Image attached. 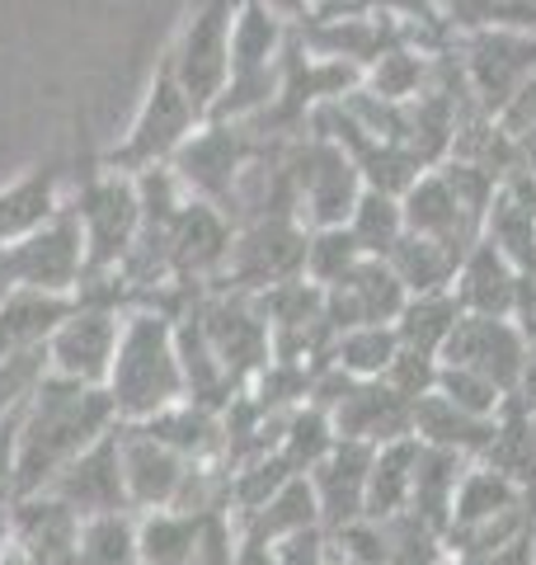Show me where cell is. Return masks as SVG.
<instances>
[{"label":"cell","instance_id":"obj_27","mask_svg":"<svg viewBox=\"0 0 536 565\" xmlns=\"http://www.w3.org/2000/svg\"><path fill=\"white\" fill-rule=\"evenodd\" d=\"M386 264L396 269V278L405 282L409 297H428V292H452L461 255L447 250V245H438V241H428V236H409L405 232L396 241V250L386 255Z\"/></svg>","mask_w":536,"mask_h":565},{"label":"cell","instance_id":"obj_29","mask_svg":"<svg viewBox=\"0 0 536 565\" xmlns=\"http://www.w3.org/2000/svg\"><path fill=\"white\" fill-rule=\"evenodd\" d=\"M349 232L357 241V250L372 255V259H386L390 250H396V241L405 236V207L396 193H382V189H367L357 193V203L349 212Z\"/></svg>","mask_w":536,"mask_h":565},{"label":"cell","instance_id":"obj_33","mask_svg":"<svg viewBox=\"0 0 536 565\" xmlns=\"http://www.w3.org/2000/svg\"><path fill=\"white\" fill-rule=\"evenodd\" d=\"M52 363H47V344H33L20 353H6L0 359V419L24 415V405L39 396V386L47 382Z\"/></svg>","mask_w":536,"mask_h":565},{"label":"cell","instance_id":"obj_30","mask_svg":"<svg viewBox=\"0 0 536 565\" xmlns=\"http://www.w3.org/2000/svg\"><path fill=\"white\" fill-rule=\"evenodd\" d=\"M457 321H461L457 292H428V297H409L405 302V311L396 316V334L405 349H419L428 359H438Z\"/></svg>","mask_w":536,"mask_h":565},{"label":"cell","instance_id":"obj_37","mask_svg":"<svg viewBox=\"0 0 536 565\" xmlns=\"http://www.w3.org/2000/svg\"><path fill=\"white\" fill-rule=\"evenodd\" d=\"M274 561L278 565H334L330 561V546H325V533L320 527H307V533H292L274 546Z\"/></svg>","mask_w":536,"mask_h":565},{"label":"cell","instance_id":"obj_45","mask_svg":"<svg viewBox=\"0 0 536 565\" xmlns=\"http://www.w3.org/2000/svg\"><path fill=\"white\" fill-rule=\"evenodd\" d=\"M532 565H536V523H532Z\"/></svg>","mask_w":536,"mask_h":565},{"label":"cell","instance_id":"obj_13","mask_svg":"<svg viewBox=\"0 0 536 565\" xmlns=\"http://www.w3.org/2000/svg\"><path fill=\"white\" fill-rule=\"evenodd\" d=\"M43 494L62 500L71 514L81 519H104V514H132L128 481H122V452H118V424L99 438L95 448H85L57 481Z\"/></svg>","mask_w":536,"mask_h":565},{"label":"cell","instance_id":"obj_38","mask_svg":"<svg viewBox=\"0 0 536 565\" xmlns=\"http://www.w3.org/2000/svg\"><path fill=\"white\" fill-rule=\"evenodd\" d=\"M490 6L494 0H438V14L452 29V39H461V33L490 29Z\"/></svg>","mask_w":536,"mask_h":565},{"label":"cell","instance_id":"obj_35","mask_svg":"<svg viewBox=\"0 0 536 565\" xmlns=\"http://www.w3.org/2000/svg\"><path fill=\"white\" fill-rule=\"evenodd\" d=\"M433 392L447 396L452 405H461V411H471V415H499V411H504V401H508L494 382L467 373V367H447V363H438Z\"/></svg>","mask_w":536,"mask_h":565},{"label":"cell","instance_id":"obj_6","mask_svg":"<svg viewBox=\"0 0 536 565\" xmlns=\"http://www.w3.org/2000/svg\"><path fill=\"white\" fill-rule=\"evenodd\" d=\"M259 151H264V141L249 137L240 122L207 118L203 128L170 156V170H174V180L184 184L189 199H203V203H212L217 212H226V217L236 222L245 170Z\"/></svg>","mask_w":536,"mask_h":565},{"label":"cell","instance_id":"obj_14","mask_svg":"<svg viewBox=\"0 0 536 565\" xmlns=\"http://www.w3.org/2000/svg\"><path fill=\"white\" fill-rule=\"evenodd\" d=\"M405 302H409V292L396 278V269L386 259L363 255L344 278L325 288V321L334 334L353 326H396Z\"/></svg>","mask_w":536,"mask_h":565},{"label":"cell","instance_id":"obj_8","mask_svg":"<svg viewBox=\"0 0 536 565\" xmlns=\"http://www.w3.org/2000/svg\"><path fill=\"white\" fill-rule=\"evenodd\" d=\"M288 161V180H292V203L297 217L307 226H344L349 212L363 193V174H357L353 156L339 141L320 137V132H301L297 141L282 147Z\"/></svg>","mask_w":536,"mask_h":565},{"label":"cell","instance_id":"obj_12","mask_svg":"<svg viewBox=\"0 0 536 565\" xmlns=\"http://www.w3.org/2000/svg\"><path fill=\"white\" fill-rule=\"evenodd\" d=\"M240 0H199L193 14L179 29V39L165 47L170 62L184 81V90L212 114V104L226 90V71H231V29H236Z\"/></svg>","mask_w":536,"mask_h":565},{"label":"cell","instance_id":"obj_44","mask_svg":"<svg viewBox=\"0 0 536 565\" xmlns=\"http://www.w3.org/2000/svg\"><path fill=\"white\" fill-rule=\"evenodd\" d=\"M10 542V504H0V546Z\"/></svg>","mask_w":536,"mask_h":565},{"label":"cell","instance_id":"obj_7","mask_svg":"<svg viewBox=\"0 0 536 565\" xmlns=\"http://www.w3.org/2000/svg\"><path fill=\"white\" fill-rule=\"evenodd\" d=\"M122 316H128V302H118L114 292H99V288L76 292L71 311L47 334L52 377L85 382V386L109 382L114 353L122 340Z\"/></svg>","mask_w":536,"mask_h":565},{"label":"cell","instance_id":"obj_41","mask_svg":"<svg viewBox=\"0 0 536 565\" xmlns=\"http://www.w3.org/2000/svg\"><path fill=\"white\" fill-rule=\"evenodd\" d=\"M14 429H20V415L0 419V504H14Z\"/></svg>","mask_w":536,"mask_h":565},{"label":"cell","instance_id":"obj_1","mask_svg":"<svg viewBox=\"0 0 536 565\" xmlns=\"http://www.w3.org/2000/svg\"><path fill=\"white\" fill-rule=\"evenodd\" d=\"M114 424L118 411L104 386H85L47 373L39 396L24 405L20 429H14V500L43 494Z\"/></svg>","mask_w":536,"mask_h":565},{"label":"cell","instance_id":"obj_26","mask_svg":"<svg viewBox=\"0 0 536 565\" xmlns=\"http://www.w3.org/2000/svg\"><path fill=\"white\" fill-rule=\"evenodd\" d=\"M71 302H76V297L14 288L6 302H0V359H6V353H20V349H33V344H47L52 326L71 311Z\"/></svg>","mask_w":536,"mask_h":565},{"label":"cell","instance_id":"obj_28","mask_svg":"<svg viewBox=\"0 0 536 565\" xmlns=\"http://www.w3.org/2000/svg\"><path fill=\"white\" fill-rule=\"evenodd\" d=\"M396 353H400L396 326H353V330L334 334L325 363L339 367L344 377H386V367L396 363Z\"/></svg>","mask_w":536,"mask_h":565},{"label":"cell","instance_id":"obj_3","mask_svg":"<svg viewBox=\"0 0 536 565\" xmlns=\"http://www.w3.org/2000/svg\"><path fill=\"white\" fill-rule=\"evenodd\" d=\"M203 122H207V109L184 90V81H179L170 52H160V62L151 71V85H147V95H141V104H137L128 132H122L114 147L99 156V161L114 166V170H128V174L170 166V156L184 147Z\"/></svg>","mask_w":536,"mask_h":565},{"label":"cell","instance_id":"obj_23","mask_svg":"<svg viewBox=\"0 0 536 565\" xmlns=\"http://www.w3.org/2000/svg\"><path fill=\"white\" fill-rule=\"evenodd\" d=\"M471 457H457L447 448L419 444V462H415V490H409V514L424 519L428 527L447 533L452 523V504H457V486L467 476Z\"/></svg>","mask_w":536,"mask_h":565},{"label":"cell","instance_id":"obj_43","mask_svg":"<svg viewBox=\"0 0 536 565\" xmlns=\"http://www.w3.org/2000/svg\"><path fill=\"white\" fill-rule=\"evenodd\" d=\"M14 292V278H10V264H6V250H0V302Z\"/></svg>","mask_w":536,"mask_h":565},{"label":"cell","instance_id":"obj_10","mask_svg":"<svg viewBox=\"0 0 536 565\" xmlns=\"http://www.w3.org/2000/svg\"><path fill=\"white\" fill-rule=\"evenodd\" d=\"M10 264L14 288L24 292H52V297H76L85 288V236L71 203H62L52 217L29 232L24 241L0 245Z\"/></svg>","mask_w":536,"mask_h":565},{"label":"cell","instance_id":"obj_24","mask_svg":"<svg viewBox=\"0 0 536 565\" xmlns=\"http://www.w3.org/2000/svg\"><path fill=\"white\" fill-rule=\"evenodd\" d=\"M415 462H419V438H390L372 452L367 476V519H396L409 509V490H415Z\"/></svg>","mask_w":536,"mask_h":565},{"label":"cell","instance_id":"obj_36","mask_svg":"<svg viewBox=\"0 0 536 565\" xmlns=\"http://www.w3.org/2000/svg\"><path fill=\"white\" fill-rule=\"evenodd\" d=\"M386 382L396 386L400 396L419 401V396L433 392V382H438V359H428V353H419V349H405V344H400L396 363L386 367Z\"/></svg>","mask_w":536,"mask_h":565},{"label":"cell","instance_id":"obj_5","mask_svg":"<svg viewBox=\"0 0 536 565\" xmlns=\"http://www.w3.org/2000/svg\"><path fill=\"white\" fill-rule=\"evenodd\" d=\"M311 401L325 405V415L334 424L339 438L349 444L382 448L390 438L415 434V401L400 396L386 377H344L339 367H320Z\"/></svg>","mask_w":536,"mask_h":565},{"label":"cell","instance_id":"obj_11","mask_svg":"<svg viewBox=\"0 0 536 565\" xmlns=\"http://www.w3.org/2000/svg\"><path fill=\"white\" fill-rule=\"evenodd\" d=\"M438 363L447 367H467V373L494 382L504 396L523 392L527 363H532V344L523 340L513 316H475L461 311V321L447 334V344L438 353Z\"/></svg>","mask_w":536,"mask_h":565},{"label":"cell","instance_id":"obj_40","mask_svg":"<svg viewBox=\"0 0 536 565\" xmlns=\"http://www.w3.org/2000/svg\"><path fill=\"white\" fill-rule=\"evenodd\" d=\"M513 321H517V330H523V340H527V344H532V353H536V274H523V282H517Z\"/></svg>","mask_w":536,"mask_h":565},{"label":"cell","instance_id":"obj_16","mask_svg":"<svg viewBox=\"0 0 536 565\" xmlns=\"http://www.w3.org/2000/svg\"><path fill=\"white\" fill-rule=\"evenodd\" d=\"M400 207H405V232L409 236H428V241H438L457 255H467L480 241V222L461 207L457 189L447 184V174L438 166H428L419 180L400 193Z\"/></svg>","mask_w":536,"mask_h":565},{"label":"cell","instance_id":"obj_22","mask_svg":"<svg viewBox=\"0 0 536 565\" xmlns=\"http://www.w3.org/2000/svg\"><path fill=\"white\" fill-rule=\"evenodd\" d=\"M212 514H222V509H212ZM212 514H203V509H151V514H137L141 565H193Z\"/></svg>","mask_w":536,"mask_h":565},{"label":"cell","instance_id":"obj_20","mask_svg":"<svg viewBox=\"0 0 536 565\" xmlns=\"http://www.w3.org/2000/svg\"><path fill=\"white\" fill-rule=\"evenodd\" d=\"M231 523H236L240 542H259V546H278L282 537L307 533V527H320L311 481H307V476H292V481H282L274 494H264L255 509L231 514Z\"/></svg>","mask_w":536,"mask_h":565},{"label":"cell","instance_id":"obj_42","mask_svg":"<svg viewBox=\"0 0 536 565\" xmlns=\"http://www.w3.org/2000/svg\"><path fill=\"white\" fill-rule=\"evenodd\" d=\"M268 6H274V10H278L288 24H297V20H307V14L320 6V0H268Z\"/></svg>","mask_w":536,"mask_h":565},{"label":"cell","instance_id":"obj_17","mask_svg":"<svg viewBox=\"0 0 536 565\" xmlns=\"http://www.w3.org/2000/svg\"><path fill=\"white\" fill-rule=\"evenodd\" d=\"M85 519L52 494H29L10 504V542L29 565H76Z\"/></svg>","mask_w":536,"mask_h":565},{"label":"cell","instance_id":"obj_31","mask_svg":"<svg viewBox=\"0 0 536 565\" xmlns=\"http://www.w3.org/2000/svg\"><path fill=\"white\" fill-rule=\"evenodd\" d=\"M76 565H141V552H137V514L85 519Z\"/></svg>","mask_w":536,"mask_h":565},{"label":"cell","instance_id":"obj_15","mask_svg":"<svg viewBox=\"0 0 536 565\" xmlns=\"http://www.w3.org/2000/svg\"><path fill=\"white\" fill-rule=\"evenodd\" d=\"M372 452L377 448L339 438V444L307 471L311 494H315V514H320V533H334V527H344L353 519H367Z\"/></svg>","mask_w":536,"mask_h":565},{"label":"cell","instance_id":"obj_19","mask_svg":"<svg viewBox=\"0 0 536 565\" xmlns=\"http://www.w3.org/2000/svg\"><path fill=\"white\" fill-rule=\"evenodd\" d=\"M62 203H66V166L62 161L29 166L20 180L0 184V245H14L29 232H39Z\"/></svg>","mask_w":536,"mask_h":565},{"label":"cell","instance_id":"obj_2","mask_svg":"<svg viewBox=\"0 0 536 565\" xmlns=\"http://www.w3.org/2000/svg\"><path fill=\"white\" fill-rule=\"evenodd\" d=\"M174 316L165 307L137 302L122 316V340L109 367V392L118 424H141L156 419L160 411L189 401V382H184V359H179V340H174Z\"/></svg>","mask_w":536,"mask_h":565},{"label":"cell","instance_id":"obj_4","mask_svg":"<svg viewBox=\"0 0 536 565\" xmlns=\"http://www.w3.org/2000/svg\"><path fill=\"white\" fill-rule=\"evenodd\" d=\"M71 212L81 222L85 236V282H104L128 264L137 232H141V184L137 174L95 166L81 174V184L71 189Z\"/></svg>","mask_w":536,"mask_h":565},{"label":"cell","instance_id":"obj_25","mask_svg":"<svg viewBox=\"0 0 536 565\" xmlns=\"http://www.w3.org/2000/svg\"><path fill=\"white\" fill-rule=\"evenodd\" d=\"M438 57L442 52H428L419 43H396L386 47L377 62L367 66L363 76V90H372L377 99H390V104H405V99H419L428 85L438 81Z\"/></svg>","mask_w":536,"mask_h":565},{"label":"cell","instance_id":"obj_32","mask_svg":"<svg viewBox=\"0 0 536 565\" xmlns=\"http://www.w3.org/2000/svg\"><path fill=\"white\" fill-rule=\"evenodd\" d=\"M357 259H363V250H357L349 226H311L307 232V259H301V278H311L315 288H330V282L344 278Z\"/></svg>","mask_w":536,"mask_h":565},{"label":"cell","instance_id":"obj_34","mask_svg":"<svg viewBox=\"0 0 536 565\" xmlns=\"http://www.w3.org/2000/svg\"><path fill=\"white\" fill-rule=\"evenodd\" d=\"M325 546L334 565H390L386 523L377 519H353L344 527H334V533H325Z\"/></svg>","mask_w":536,"mask_h":565},{"label":"cell","instance_id":"obj_18","mask_svg":"<svg viewBox=\"0 0 536 565\" xmlns=\"http://www.w3.org/2000/svg\"><path fill=\"white\" fill-rule=\"evenodd\" d=\"M517 282H523V269L499 250V245H490L485 236H480L467 255H461L457 264V302L461 311H475V316H513V302H517Z\"/></svg>","mask_w":536,"mask_h":565},{"label":"cell","instance_id":"obj_9","mask_svg":"<svg viewBox=\"0 0 536 565\" xmlns=\"http://www.w3.org/2000/svg\"><path fill=\"white\" fill-rule=\"evenodd\" d=\"M452 52H457V66H461V81H467L471 99L490 118L504 114L513 95L527 81H536V33L490 24V29L461 33Z\"/></svg>","mask_w":536,"mask_h":565},{"label":"cell","instance_id":"obj_39","mask_svg":"<svg viewBox=\"0 0 536 565\" xmlns=\"http://www.w3.org/2000/svg\"><path fill=\"white\" fill-rule=\"evenodd\" d=\"M490 24L536 33V0H494V6H490Z\"/></svg>","mask_w":536,"mask_h":565},{"label":"cell","instance_id":"obj_21","mask_svg":"<svg viewBox=\"0 0 536 565\" xmlns=\"http://www.w3.org/2000/svg\"><path fill=\"white\" fill-rule=\"evenodd\" d=\"M494 429H499V415H471V411H461V405H452L438 392L415 401V438L419 444L447 448L457 457H471V462L490 448Z\"/></svg>","mask_w":536,"mask_h":565}]
</instances>
